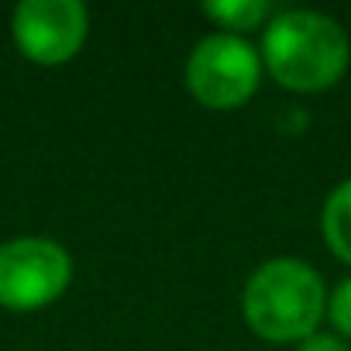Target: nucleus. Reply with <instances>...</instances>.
Instances as JSON below:
<instances>
[{
    "label": "nucleus",
    "mask_w": 351,
    "mask_h": 351,
    "mask_svg": "<svg viewBox=\"0 0 351 351\" xmlns=\"http://www.w3.org/2000/svg\"><path fill=\"white\" fill-rule=\"evenodd\" d=\"M265 73L289 93H324L351 66V38L324 11L286 8L262 28L258 45Z\"/></svg>",
    "instance_id": "f257e3e1"
},
{
    "label": "nucleus",
    "mask_w": 351,
    "mask_h": 351,
    "mask_svg": "<svg viewBox=\"0 0 351 351\" xmlns=\"http://www.w3.org/2000/svg\"><path fill=\"white\" fill-rule=\"evenodd\" d=\"M324 276L293 255L262 262L241 286V317L248 330L269 344H300L320 330L327 317Z\"/></svg>",
    "instance_id": "f03ea898"
},
{
    "label": "nucleus",
    "mask_w": 351,
    "mask_h": 351,
    "mask_svg": "<svg viewBox=\"0 0 351 351\" xmlns=\"http://www.w3.org/2000/svg\"><path fill=\"white\" fill-rule=\"evenodd\" d=\"M262 56L241 35L210 32L186 56V90L207 110H238L245 107L262 83Z\"/></svg>",
    "instance_id": "7ed1b4c3"
},
{
    "label": "nucleus",
    "mask_w": 351,
    "mask_h": 351,
    "mask_svg": "<svg viewBox=\"0 0 351 351\" xmlns=\"http://www.w3.org/2000/svg\"><path fill=\"white\" fill-rule=\"evenodd\" d=\"M73 282V255L56 238L21 234L0 245V306L11 313H38L52 306Z\"/></svg>",
    "instance_id": "20e7f679"
},
{
    "label": "nucleus",
    "mask_w": 351,
    "mask_h": 351,
    "mask_svg": "<svg viewBox=\"0 0 351 351\" xmlns=\"http://www.w3.org/2000/svg\"><path fill=\"white\" fill-rule=\"evenodd\" d=\"M11 38L28 62L66 66L90 38V11L80 0H21L11 14Z\"/></svg>",
    "instance_id": "39448f33"
},
{
    "label": "nucleus",
    "mask_w": 351,
    "mask_h": 351,
    "mask_svg": "<svg viewBox=\"0 0 351 351\" xmlns=\"http://www.w3.org/2000/svg\"><path fill=\"white\" fill-rule=\"evenodd\" d=\"M320 234L337 262L351 269V176L341 180L320 207Z\"/></svg>",
    "instance_id": "423d86ee"
},
{
    "label": "nucleus",
    "mask_w": 351,
    "mask_h": 351,
    "mask_svg": "<svg viewBox=\"0 0 351 351\" xmlns=\"http://www.w3.org/2000/svg\"><path fill=\"white\" fill-rule=\"evenodd\" d=\"M200 11L210 25H217V32L241 35V38L248 32L265 28L276 14V8L269 4V0H207Z\"/></svg>",
    "instance_id": "0eeeda50"
},
{
    "label": "nucleus",
    "mask_w": 351,
    "mask_h": 351,
    "mask_svg": "<svg viewBox=\"0 0 351 351\" xmlns=\"http://www.w3.org/2000/svg\"><path fill=\"white\" fill-rule=\"evenodd\" d=\"M327 320H330V330L341 334L344 341H351V276H344L330 296H327Z\"/></svg>",
    "instance_id": "6e6552de"
},
{
    "label": "nucleus",
    "mask_w": 351,
    "mask_h": 351,
    "mask_svg": "<svg viewBox=\"0 0 351 351\" xmlns=\"http://www.w3.org/2000/svg\"><path fill=\"white\" fill-rule=\"evenodd\" d=\"M296 351H351V341H344V337L334 334V330H317V334H310L306 341H300Z\"/></svg>",
    "instance_id": "1a4fd4ad"
}]
</instances>
